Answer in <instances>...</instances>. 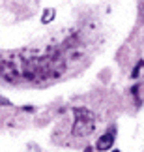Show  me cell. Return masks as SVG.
<instances>
[{
	"label": "cell",
	"instance_id": "obj_3",
	"mask_svg": "<svg viewBox=\"0 0 144 152\" xmlns=\"http://www.w3.org/2000/svg\"><path fill=\"white\" fill-rule=\"evenodd\" d=\"M54 19V10L53 8H47L43 11V17H41V23H45V25H47V23H51Z\"/></svg>",
	"mask_w": 144,
	"mask_h": 152
},
{
	"label": "cell",
	"instance_id": "obj_2",
	"mask_svg": "<svg viewBox=\"0 0 144 152\" xmlns=\"http://www.w3.org/2000/svg\"><path fill=\"white\" fill-rule=\"evenodd\" d=\"M114 130L111 132H105L103 135L97 139V143H96V148L99 150V152H105V150H111L112 148V145H114Z\"/></svg>",
	"mask_w": 144,
	"mask_h": 152
},
{
	"label": "cell",
	"instance_id": "obj_4",
	"mask_svg": "<svg viewBox=\"0 0 144 152\" xmlns=\"http://www.w3.org/2000/svg\"><path fill=\"white\" fill-rule=\"evenodd\" d=\"M139 72H140V68H139V66H137V68L133 69V75H131V77H139Z\"/></svg>",
	"mask_w": 144,
	"mask_h": 152
},
{
	"label": "cell",
	"instance_id": "obj_1",
	"mask_svg": "<svg viewBox=\"0 0 144 152\" xmlns=\"http://www.w3.org/2000/svg\"><path fill=\"white\" fill-rule=\"evenodd\" d=\"M75 115H77V120L73 124V135L75 137H86L94 132L96 128V120L94 115L86 109H75Z\"/></svg>",
	"mask_w": 144,
	"mask_h": 152
}]
</instances>
